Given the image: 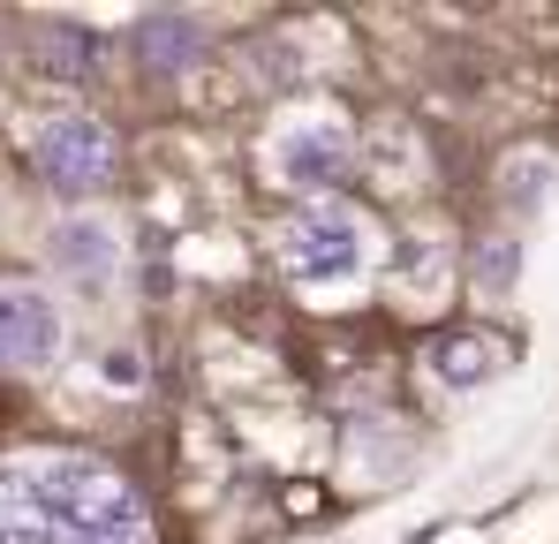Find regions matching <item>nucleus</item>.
Listing matches in <instances>:
<instances>
[{"mask_svg":"<svg viewBox=\"0 0 559 544\" xmlns=\"http://www.w3.org/2000/svg\"><path fill=\"white\" fill-rule=\"evenodd\" d=\"M31 492H38V507L53 515V530L76 537V544L144 530L136 484H129L121 469H106L98 453H46V461H31Z\"/></svg>","mask_w":559,"mask_h":544,"instance_id":"f257e3e1","label":"nucleus"},{"mask_svg":"<svg viewBox=\"0 0 559 544\" xmlns=\"http://www.w3.org/2000/svg\"><path fill=\"white\" fill-rule=\"evenodd\" d=\"M280 258H287L295 280H310V287H325V280H356V272L371 265V227H364L348 204H318V212H302V220L287 227Z\"/></svg>","mask_w":559,"mask_h":544,"instance_id":"f03ea898","label":"nucleus"},{"mask_svg":"<svg viewBox=\"0 0 559 544\" xmlns=\"http://www.w3.org/2000/svg\"><path fill=\"white\" fill-rule=\"evenodd\" d=\"M31 159H38V175L53 181V189L92 197V189L114 181V137H106V121H92V114H61V121L38 129Z\"/></svg>","mask_w":559,"mask_h":544,"instance_id":"7ed1b4c3","label":"nucleus"},{"mask_svg":"<svg viewBox=\"0 0 559 544\" xmlns=\"http://www.w3.org/2000/svg\"><path fill=\"white\" fill-rule=\"evenodd\" d=\"M348 159H356V137L341 121H295L273 144V175L287 189H325V181L348 175Z\"/></svg>","mask_w":559,"mask_h":544,"instance_id":"20e7f679","label":"nucleus"},{"mask_svg":"<svg viewBox=\"0 0 559 544\" xmlns=\"http://www.w3.org/2000/svg\"><path fill=\"white\" fill-rule=\"evenodd\" d=\"M61 356V310L38 287H0V363L8 370H46Z\"/></svg>","mask_w":559,"mask_h":544,"instance_id":"39448f33","label":"nucleus"},{"mask_svg":"<svg viewBox=\"0 0 559 544\" xmlns=\"http://www.w3.org/2000/svg\"><path fill=\"white\" fill-rule=\"evenodd\" d=\"M46 258L69 272V280H84V287H98L106 272L121 265V235L98 220V212H69L53 235H46Z\"/></svg>","mask_w":559,"mask_h":544,"instance_id":"423d86ee","label":"nucleus"},{"mask_svg":"<svg viewBox=\"0 0 559 544\" xmlns=\"http://www.w3.org/2000/svg\"><path fill=\"white\" fill-rule=\"evenodd\" d=\"M197 54H204V23H197V15L152 8V15L136 23V61H144L152 76H182V69H197Z\"/></svg>","mask_w":559,"mask_h":544,"instance_id":"0eeeda50","label":"nucleus"},{"mask_svg":"<svg viewBox=\"0 0 559 544\" xmlns=\"http://www.w3.org/2000/svg\"><path fill=\"white\" fill-rule=\"evenodd\" d=\"M0 544H61L53 515L31 492V469H0Z\"/></svg>","mask_w":559,"mask_h":544,"instance_id":"6e6552de","label":"nucleus"},{"mask_svg":"<svg viewBox=\"0 0 559 544\" xmlns=\"http://www.w3.org/2000/svg\"><path fill=\"white\" fill-rule=\"evenodd\" d=\"M31 54H38V69H53V76H92L98 69V31H84V23H46V31L31 38Z\"/></svg>","mask_w":559,"mask_h":544,"instance_id":"1a4fd4ad","label":"nucleus"},{"mask_svg":"<svg viewBox=\"0 0 559 544\" xmlns=\"http://www.w3.org/2000/svg\"><path fill=\"white\" fill-rule=\"evenodd\" d=\"M559 189V167H552V152H507V167H499V197L514 204V212H537L545 197Z\"/></svg>","mask_w":559,"mask_h":544,"instance_id":"9d476101","label":"nucleus"},{"mask_svg":"<svg viewBox=\"0 0 559 544\" xmlns=\"http://www.w3.org/2000/svg\"><path fill=\"white\" fill-rule=\"evenodd\" d=\"M507 363H514V348L491 341V333H454V341H439V370H447L454 386H468V378H499Z\"/></svg>","mask_w":559,"mask_h":544,"instance_id":"9b49d317","label":"nucleus"},{"mask_svg":"<svg viewBox=\"0 0 559 544\" xmlns=\"http://www.w3.org/2000/svg\"><path fill=\"white\" fill-rule=\"evenodd\" d=\"M514 265H522V250H514L507 235H491V243H476V280H484L491 295H507V287H514Z\"/></svg>","mask_w":559,"mask_h":544,"instance_id":"f8f14e48","label":"nucleus"},{"mask_svg":"<svg viewBox=\"0 0 559 544\" xmlns=\"http://www.w3.org/2000/svg\"><path fill=\"white\" fill-rule=\"evenodd\" d=\"M98 544H152L144 530H121V537H98Z\"/></svg>","mask_w":559,"mask_h":544,"instance_id":"ddd939ff","label":"nucleus"}]
</instances>
